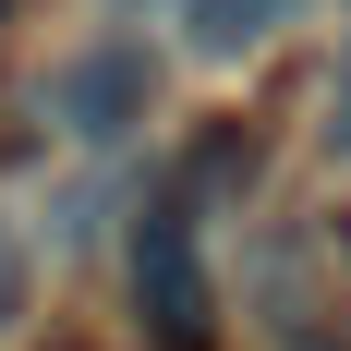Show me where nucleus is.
<instances>
[{
    "label": "nucleus",
    "instance_id": "f257e3e1",
    "mask_svg": "<svg viewBox=\"0 0 351 351\" xmlns=\"http://www.w3.org/2000/svg\"><path fill=\"white\" fill-rule=\"evenodd\" d=\"M206 218L182 206V194H158V206L134 218V315L158 351H206L218 339V279H206V243H194Z\"/></svg>",
    "mask_w": 351,
    "mask_h": 351
},
{
    "label": "nucleus",
    "instance_id": "f03ea898",
    "mask_svg": "<svg viewBox=\"0 0 351 351\" xmlns=\"http://www.w3.org/2000/svg\"><path fill=\"white\" fill-rule=\"evenodd\" d=\"M158 109V61H145L134 36H85L61 73H49V121H61L73 145H121Z\"/></svg>",
    "mask_w": 351,
    "mask_h": 351
},
{
    "label": "nucleus",
    "instance_id": "7ed1b4c3",
    "mask_svg": "<svg viewBox=\"0 0 351 351\" xmlns=\"http://www.w3.org/2000/svg\"><path fill=\"white\" fill-rule=\"evenodd\" d=\"M303 0H194V61H243V49H267V36L291 25Z\"/></svg>",
    "mask_w": 351,
    "mask_h": 351
},
{
    "label": "nucleus",
    "instance_id": "20e7f679",
    "mask_svg": "<svg viewBox=\"0 0 351 351\" xmlns=\"http://www.w3.org/2000/svg\"><path fill=\"white\" fill-rule=\"evenodd\" d=\"M25 315V230H12V218H0V327Z\"/></svg>",
    "mask_w": 351,
    "mask_h": 351
},
{
    "label": "nucleus",
    "instance_id": "39448f33",
    "mask_svg": "<svg viewBox=\"0 0 351 351\" xmlns=\"http://www.w3.org/2000/svg\"><path fill=\"white\" fill-rule=\"evenodd\" d=\"M327 134L351 145V61H339V85H327Z\"/></svg>",
    "mask_w": 351,
    "mask_h": 351
},
{
    "label": "nucleus",
    "instance_id": "423d86ee",
    "mask_svg": "<svg viewBox=\"0 0 351 351\" xmlns=\"http://www.w3.org/2000/svg\"><path fill=\"white\" fill-rule=\"evenodd\" d=\"M0 12H12V0H0Z\"/></svg>",
    "mask_w": 351,
    "mask_h": 351
},
{
    "label": "nucleus",
    "instance_id": "0eeeda50",
    "mask_svg": "<svg viewBox=\"0 0 351 351\" xmlns=\"http://www.w3.org/2000/svg\"><path fill=\"white\" fill-rule=\"evenodd\" d=\"M121 12H134V0H121Z\"/></svg>",
    "mask_w": 351,
    "mask_h": 351
}]
</instances>
